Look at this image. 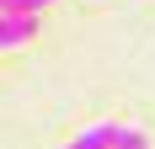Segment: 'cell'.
Wrapping results in <instances>:
<instances>
[{"label": "cell", "mask_w": 155, "mask_h": 149, "mask_svg": "<svg viewBox=\"0 0 155 149\" xmlns=\"http://www.w3.org/2000/svg\"><path fill=\"white\" fill-rule=\"evenodd\" d=\"M32 32H38V16H0V48L32 43Z\"/></svg>", "instance_id": "6da1fadb"}, {"label": "cell", "mask_w": 155, "mask_h": 149, "mask_svg": "<svg viewBox=\"0 0 155 149\" xmlns=\"http://www.w3.org/2000/svg\"><path fill=\"white\" fill-rule=\"evenodd\" d=\"M112 138H118V128H112V122H96V128H86L80 138H70L64 149H112Z\"/></svg>", "instance_id": "7a4b0ae2"}, {"label": "cell", "mask_w": 155, "mask_h": 149, "mask_svg": "<svg viewBox=\"0 0 155 149\" xmlns=\"http://www.w3.org/2000/svg\"><path fill=\"white\" fill-rule=\"evenodd\" d=\"M112 149H150V138H144L139 128H118V138H112Z\"/></svg>", "instance_id": "3957f363"}, {"label": "cell", "mask_w": 155, "mask_h": 149, "mask_svg": "<svg viewBox=\"0 0 155 149\" xmlns=\"http://www.w3.org/2000/svg\"><path fill=\"white\" fill-rule=\"evenodd\" d=\"M5 11H11V0H0V16H5Z\"/></svg>", "instance_id": "277c9868"}]
</instances>
